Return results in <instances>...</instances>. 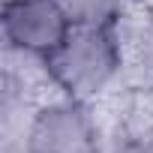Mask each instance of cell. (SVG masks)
<instances>
[{
    "mask_svg": "<svg viewBox=\"0 0 153 153\" xmlns=\"http://www.w3.org/2000/svg\"><path fill=\"white\" fill-rule=\"evenodd\" d=\"M30 153H99L96 123L84 102L66 99L45 105L27 129Z\"/></svg>",
    "mask_w": 153,
    "mask_h": 153,
    "instance_id": "3",
    "label": "cell"
},
{
    "mask_svg": "<svg viewBox=\"0 0 153 153\" xmlns=\"http://www.w3.org/2000/svg\"><path fill=\"white\" fill-rule=\"evenodd\" d=\"M0 30L9 48L45 60L69 36L72 24L57 0H3Z\"/></svg>",
    "mask_w": 153,
    "mask_h": 153,
    "instance_id": "2",
    "label": "cell"
},
{
    "mask_svg": "<svg viewBox=\"0 0 153 153\" xmlns=\"http://www.w3.org/2000/svg\"><path fill=\"white\" fill-rule=\"evenodd\" d=\"M141 147H144V153H153V129L147 132V138H144V144H141Z\"/></svg>",
    "mask_w": 153,
    "mask_h": 153,
    "instance_id": "5",
    "label": "cell"
},
{
    "mask_svg": "<svg viewBox=\"0 0 153 153\" xmlns=\"http://www.w3.org/2000/svg\"><path fill=\"white\" fill-rule=\"evenodd\" d=\"M42 63L48 78L63 90L66 99L87 102L120 72L123 48L117 27H72L60 48Z\"/></svg>",
    "mask_w": 153,
    "mask_h": 153,
    "instance_id": "1",
    "label": "cell"
},
{
    "mask_svg": "<svg viewBox=\"0 0 153 153\" xmlns=\"http://www.w3.org/2000/svg\"><path fill=\"white\" fill-rule=\"evenodd\" d=\"M111 153H144V147H117Z\"/></svg>",
    "mask_w": 153,
    "mask_h": 153,
    "instance_id": "6",
    "label": "cell"
},
{
    "mask_svg": "<svg viewBox=\"0 0 153 153\" xmlns=\"http://www.w3.org/2000/svg\"><path fill=\"white\" fill-rule=\"evenodd\" d=\"M72 27H117L123 0H57Z\"/></svg>",
    "mask_w": 153,
    "mask_h": 153,
    "instance_id": "4",
    "label": "cell"
}]
</instances>
